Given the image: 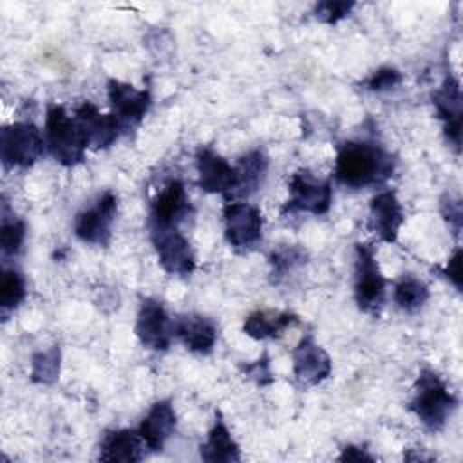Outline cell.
Returning <instances> with one entry per match:
<instances>
[{
    "label": "cell",
    "mask_w": 463,
    "mask_h": 463,
    "mask_svg": "<svg viewBox=\"0 0 463 463\" xmlns=\"http://www.w3.org/2000/svg\"><path fill=\"white\" fill-rule=\"evenodd\" d=\"M394 157L373 141H345L338 146L335 177L347 188H367L385 183L394 172Z\"/></svg>",
    "instance_id": "6da1fadb"
},
{
    "label": "cell",
    "mask_w": 463,
    "mask_h": 463,
    "mask_svg": "<svg viewBox=\"0 0 463 463\" xmlns=\"http://www.w3.org/2000/svg\"><path fill=\"white\" fill-rule=\"evenodd\" d=\"M43 141L49 154L61 166H74L81 163L89 146L76 118H71L58 103L47 105Z\"/></svg>",
    "instance_id": "7a4b0ae2"
},
{
    "label": "cell",
    "mask_w": 463,
    "mask_h": 463,
    "mask_svg": "<svg viewBox=\"0 0 463 463\" xmlns=\"http://www.w3.org/2000/svg\"><path fill=\"white\" fill-rule=\"evenodd\" d=\"M458 405V398L432 369H421L409 409L429 430H441Z\"/></svg>",
    "instance_id": "3957f363"
},
{
    "label": "cell",
    "mask_w": 463,
    "mask_h": 463,
    "mask_svg": "<svg viewBox=\"0 0 463 463\" xmlns=\"http://www.w3.org/2000/svg\"><path fill=\"white\" fill-rule=\"evenodd\" d=\"M43 146V136L31 121H14L0 130V159L5 168L33 166Z\"/></svg>",
    "instance_id": "277c9868"
},
{
    "label": "cell",
    "mask_w": 463,
    "mask_h": 463,
    "mask_svg": "<svg viewBox=\"0 0 463 463\" xmlns=\"http://www.w3.org/2000/svg\"><path fill=\"white\" fill-rule=\"evenodd\" d=\"M387 280L380 271L376 251L360 242L354 248V300L365 313H378L385 298Z\"/></svg>",
    "instance_id": "5b68a950"
},
{
    "label": "cell",
    "mask_w": 463,
    "mask_h": 463,
    "mask_svg": "<svg viewBox=\"0 0 463 463\" xmlns=\"http://www.w3.org/2000/svg\"><path fill=\"white\" fill-rule=\"evenodd\" d=\"M289 197L282 208V213L307 212L313 215H324L333 203V188L327 179L317 177L311 170H297L289 183Z\"/></svg>",
    "instance_id": "8992f818"
},
{
    "label": "cell",
    "mask_w": 463,
    "mask_h": 463,
    "mask_svg": "<svg viewBox=\"0 0 463 463\" xmlns=\"http://www.w3.org/2000/svg\"><path fill=\"white\" fill-rule=\"evenodd\" d=\"M222 217L224 237L233 250L246 251L260 241L264 221L259 208L241 201H228L222 208Z\"/></svg>",
    "instance_id": "52a82bcc"
},
{
    "label": "cell",
    "mask_w": 463,
    "mask_h": 463,
    "mask_svg": "<svg viewBox=\"0 0 463 463\" xmlns=\"http://www.w3.org/2000/svg\"><path fill=\"white\" fill-rule=\"evenodd\" d=\"M152 244L161 268L168 275L186 277L195 269V253L179 228H150Z\"/></svg>",
    "instance_id": "ba28073f"
},
{
    "label": "cell",
    "mask_w": 463,
    "mask_h": 463,
    "mask_svg": "<svg viewBox=\"0 0 463 463\" xmlns=\"http://www.w3.org/2000/svg\"><path fill=\"white\" fill-rule=\"evenodd\" d=\"M118 213V199L112 192H105L98 201L80 212L74 219V233L80 241L87 244L105 246L112 235V222Z\"/></svg>",
    "instance_id": "9c48e42d"
},
{
    "label": "cell",
    "mask_w": 463,
    "mask_h": 463,
    "mask_svg": "<svg viewBox=\"0 0 463 463\" xmlns=\"http://www.w3.org/2000/svg\"><path fill=\"white\" fill-rule=\"evenodd\" d=\"M194 208L181 181H168L150 204V228H179Z\"/></svg>",
    "instance_id": "30bf717a"
},
{
    "label": "cell",
    "mask_w": 463,
    "mask_h": 463,
    "mask_svg": "<svg viewBox=\"0 0 463 463\" xmlns=\"http://www.w3.org/2000/svg\"><path fill=\"white\" fill-rule=\"evenodd\" d=\"M136 335L139 342L152 351H166L174 336V322L161 302L145 298L137 311Z\"/></svg>",
    "instance_id": "8fae6325"
},
{
    "label": "cell",
    "mask_w": 463,
    "mask_h": 463,
    "mask_svg": "<svg viewBox=\"0 0 463 463\" xmlns=\"http://www.w3.org/2000/svg\"><path fill=\"white\" fill-rule=\"evenodd\" d=\"M195 168L199 174V188L208 194H222L224 197L233 194L237 186V170L215 150L199 146L195 152Z\"/></svg>",
    "instance_id": "7c38bea8"
},
{
    "label": "cell",
    "mask_w": 463,
    "mask_h": 463,
    "mask_svg": "<svg viewBox=\"0 0 463 463\" xmlns=\"http://www.w3.org/2000/svg\"><path fill=\"white\" fill-rule=\"evenodd\" d=\"M107 96L112 107V114L121 121L123 128L128 125H137L152 103L148 89H136L134 85L116 78L107 81Z\"/></svg>",
    "instance_id": "4fadbf2b"
},
{
    "label": "cell",
    "mask_w": 463,
    "mask_h": 463,
    "mask_svg": "<svg viewBox=\"0 0 463 463\" xmlns=\"http://www.w3.org/2000/svg\"><path fill=\"white\" fill-rule=\"evenodd\" d=\"M74 118L85 134L87 145L94 150L110 146L123 130L121 121L112 112L101 114L98 107L90 101H83L81 105H78L74 109Z\"/></svg>",
    "instance_id": "5bb4252c"
},
{
    "label": "cell",
    "mask_w": 463,
    "mask_h": 463,
    "mask_svg": "<svg viewBox=\"0 0 463 463\" xmlns=\"http://www.w3.org/2000/svg\"><path fill=\"white\" fill-rule=\"evenodd\" d=\"M432 103L438 118L443 121L447 139L459 152L461 145V87L454 76H447L439 89L432 92Z\"/></svg>",
    "instance_id": "9a60e30c"
},
{
    "label": "cell",
    "mask_w": 463,
    "mask_h": 463,
    "mask_svg": "<svg viewBox=\"0 0 463 463\" xmlns=\"http://www.w3.org/2000/svg\"><path fill=\"white\" fill-rule=\"evenodd\" d=\"M331 358L311 335L300 338L293 349V373L306 385H317L331 374Z\"/></svg>",
    "instance_id": "2e32d148"
},
{
    "label": "cell",
    "mask_w": 463,
    "mask_h": 463,
    "mask_svg": "<svg viewBox=\"0 0 463 463\" xmlns=\"http://www.w3.org/2000/svg\"><path fill=\"white\" fill-rule=\"evenodd\" d=\"M403 224V210L392 190H383L371 199L369 228L383 242H396Z\"/></svg>",
    "instance_id": "e0dca14e"
},
{
    "label": "cell",
    "mask_w": 463,
    "mask_h": 463,
    "mask_svg": "<svg viewBox=\"0 0 463 463\" xmlns=\"http://www.w3.org/2000/svg\"><path fill=\"white\" fill-rule=\"evenodd\" d=\"M175 423H177V418H175L172 402L159 400L150 407V411L139 423L137 432L143 438L145 447L150 449L152 452H157L165 447L166 439L174 434Z\"/></svg>",
    "instance_id": "ac0fdd59"
},
{
    "label": "cell",
    "mask_w": 463,
    "mask_h": 463,
    "mask_svg": "<svg viewBox=\"0 0 463 463\" xmlns=\"http://www.w3.org/2000/svg\"><path fill=\"white\" fill-rule=\"evenodd\" d=\"M174 335L186 345V349L206 354L217 342V326L204 315L190 313L174 320Z\"/></svg>",
    "instance_id": "d6986e66"
},
{
    "label": "cell",
    "mask_w": 463,
    "mask_h": 463,
    "mask_svg": "<svg viewBox=\"0 0 463 463\" xmlns=\"http://www.w3.org/2000/svg\"><path fill=\"white\" fill-rule=\"evenodd\" d=\"M145 441L137 430L116 429L105 432L99 445V459L109 463H136L143 459Z\"/></svg>",
    "instance_id": "ffe728a7"
},
{
    "label": "cell",
    "mask_w": 463,
    "mask_h": 463,
    "mask_svg": "<svg viewBox=\"0 0 463 463\" xmlns=\"http://www.w3.org/2000/svg\"><path fill=\"white\" fill-rule=\"evenodd\" d=\"M201 458L208 463H232L241 459L239 445L232 438L219 412L215 416L213 427L208 432L206 441L201 445Z\"/></svg>",
    "instance_id": "44dd1931"
},
{
    "label": "cell",
    "mask_w": 463,
    "mask_h": 463,
    "mask_svg": "<svg viewBox=\"0 0 463 463\" xmlns=\"http://www.w3.org/2000/svg\"><path fill=\"white\" fill-rule=\"evenodd\" d=\"M297 324H298V317L293 313L255 311L246 317L242 329L248 336L255 340H266V338L280 336L288 327Z\"/></svg>",
    "instance_id": "7402d4cb"
},
{
    "label": "cell",
    "mask_w": 463,
    "mask_h": 463,
    "mask_svg": "<svg viewBox=\"0 0 463 463\" xmlns=\"http://www.w3.org/2000/svg\"><path fill=\"white\" fill-rule=\"evenodd\" d=\"M235 170L237 186L230 197H248L262 184L268 172V157L260 148H253L239 159Z\"/></svg>",
    "instance_id": "603a6c76"
},
{
    "label": "cell",
    "mask_w": 463,
    "mask_h": 463,
    "mask_svg": "<svg viewBox=\"0 0 463 463\" xmlns=\"http://www.w3.org/2000/svg\"><path fill=\"white\" fill-rule=\"evenodd\" d=\"M392 298L400 309L414 313L429 300V288L420 279L407 275L396 282Z\"/></svg>",
    "instance_id": "cb8c5ba5"
},
{
    "label": "cell",
    "mask_w": 463,
    "mask_h": 463,
    "mask_svg": "<svg viewBox=\"0 0 463 463\" xmlns=\"http://www.w3.org/2000/svg\"><path fill=\"white\" fill-rule=\"evenodd\" d=\"M60 376V347L52 345L45 351L34 353L31 358V380L34 383H54Z\"/></svg>",
    "instance_id": "d4e9b609"
},
{
    "label": "cell",
    "mask_w": 463,
    "mask_h": 463,
    "mask_svg": "<svg viewBox=\"0 0 463 463\" xmlns=\"http://www.w3.org/2000/svg\"><path fill=\"white\" fill-rule=\"evenodd\" d=\"M306 262V251L300 246H282L271 253V282H282L289 273Z\"/></svg>",
    "instance_id": "484cf974"
},
{
    "label": "cell",
    "mask_w": 463,
    "mask_h": 463,
    "mask_svg": "<svg viewBox=\"0 0 463 463\" xmlns=\"http://www.w3.org/2000/svg\"><path fill=\"white\" fill-rule=\"evenodd\" d=\"M25 298V280L16 269H4L0 277V307L4 313L18 307Z\"/></svg>",
    "instance_id": "4316f807"
},
{
    "label": "cell",
    "mask_w": 463,
    "mask_h": 463,
    "mask_svg": "<svg viewBox=\"0 0 463 463\" xmlns=\"http://www.w3.org/2000/svg\"><path fill=\"white\" fill-rule=\"evenodd\" d=\"M25 239V224L22 219L4 215L0 224V248L4 255H16L22 250Z\"/></svg>",
    "instance_id": "83f0119b"
},
{
    "label": "cell",
    "mask_w": 463,
    "mask_h": 463,
    "mask_svg": "<svg viewBox=\"0 0 463 463\" xmlns=\"http://www.w3.org/2000/svg\"><path fill=\"white\" fill-rule=\"evenodd\" d=\"M354 7V2H333V0H324V2H318L313 9L315 13V18L322 24H336L340 22L342 18H345Z\"/></svg>",
    "instance_id": "f1b7e54d"
},
{
    "label": "cell",
    "mask_w": 463,
    "mask_h": 463,
    "mask_svg": "<svg viewBox=\"0 0 463 463\" xmlns=\"http://www.w3.org/2000/svg\"><path fill=\"white\" fill-rule=\"evenodd\" d=\"M402 80H403V78H402L400 71H396L394 67H382V69L374 71V72L367 78L365 85H367L369 90L380 92V90H389V89L398 87V85L402 83Z\"/></svg>",
    "instance_id": "f546056e"
},
{
    "label": "cell",
    "mask_w": 463,
    "mask_h": 463,
    "mask_svg": "<svg viewBox=\"0 0 463 463\" xmlns=\"http://www.w3.org/2000/svg\"><path fill=\"white\" fill-rule=\"evenodd\" d=\"M441 215L445 217L449 226L458 235L461 232V224H463V212H461L459 199H452L450 195H443L441 197Z\"/></svg>",
    "instance_id": "4dcf8cb0"
},
{
    "label": "cell",
    "mask_w": 463,
    "mask_h": 463,
    "mask_svg": "<svg viewBox=\"0 0 463 463\" xmlns=\"http://www.w3.org/2000/svg\"><path fill=\"white\" fill-rule=\"evenodd\" d=\"M244 373L248 374V378L255 380L259 385H268L273 382V376L269 371V362L266 356L259 358L257 362H253L250 365H244Z\"/></svg>",
    "instance_id": "1f68e13d"
},
{
    "label": "cell",
    "mask_w": 463,
    "mask_h": 463,
    "mask_svg": "<svg viewBox=\"0 0 463 463\" xmlns=\"http://www.w3.org/2000/svg\"><path fill=\"white\" fill-rule=\"evenodd\" d=\"M443 275H447V279L454 284V288L458 291H461V250L459 248L449 259V262L443 269Z\"/></svg>",
    "instance_id": "d6a6232c"
},
{
    "label": "cell",
    "mask_w": 463,
    "mask_h": 463,
    "mask_svg": "<svg viewBox=\"0 0 463 463\" xmlns=\"http://www.w3.org/2000/svg\"><path fill=\"white\" fill-rule=\"evenodd\" d=\"M338 461H374V458L360 447L347 445V447L342 449V454L338 456Z\"/></svg>",
    "instance_id": "836d02e7"
}]
</instances>
